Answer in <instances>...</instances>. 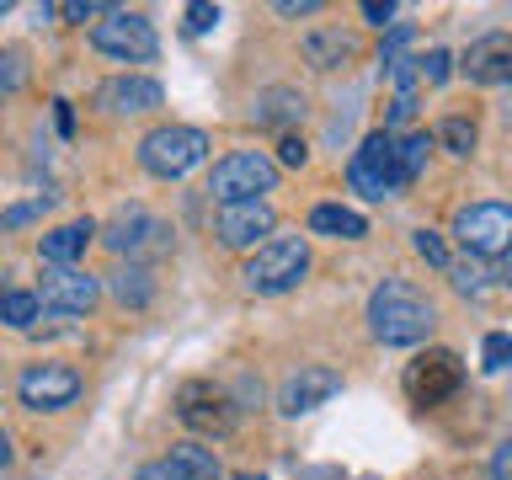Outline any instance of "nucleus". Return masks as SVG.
Instances as JSON below:
<instances>
[{"mask_svg": "<svg viewBox=\"0 0 512 480\" xmlns=\"http://www.w3.org/2000/svg\"><path fill=\"white\" fill-rule=\"evenodd\" d=\"M411 118H416V91H395L390 96V118H384V123L400 128V123H411ZM390 128H384V134H390Z\"/></svg>", "mask_w": 512, "mask_h": 480, "instance_id": "nucleus-34", "label": "nucleus"}, {"mask_svg": "<svg viewBox=\"0 0 512 480\" xmlns=\"http://www.w3.org/2000/svg\"><path fill=\"white\" fill-rule=\"evenodd\" d=\"M502 118H507V128H512V96H507V107H502Z\"/></svg>", "mask_w": 512, "mask_h": 480, "instance_id": "nucleus-40", "label": "nucleus"}, {"mask_svg": "<svg viewBox=\"0 0 512 480\" xmlns=\"http://www.w3.org/2000/svg\"><path fill=\"white\" fill-rule=\"evenodd\" d=\"M432 144H443L448 155H470L475 150V123L470 118H443L438 134H432Z\"/></svg>", "mask_w": 512, "mask_h": 480, "instance_id": "nucleus-26", "label": "nucleus"}, {"mask_svg": "<svg viewBox=\"0 0 512 480\" xmlns=\"http://www.w3.org/2000/svg\"><path fill=\"white\" fill-rule=\"evenodd\" d=\"M235 480H262V475H235Z\"/></svg>", "mask_w": 512, "mask_h": 480, "instance_id": "nucleus-42", "label": "nucleus"}, {"mask_svg": "<svg viewBox=\"0 0 512 480\" xmlns=\"http://www.w3.org/2000/svg\"><path fill=\"white\" fill-rule=\"evenodd\" d=\"M278 160L283 166H304V160H310V144H304L299 134H283L278 139Z\"/></svg>", "mask_w": 512, "mask_h": 480, "instance_id": "nucleus-35", "label": "nucleus"}, {"mask_svg": "<svg viewBox=\"0 0 512 480\" xmlns=\"http://www.w3.org/2000/svg\"><path fill=\"white\" fill-rule=\"evenodd\" d=\"M6 11H11V0H0V16H6Z\"/></svg>", "mask_w": 512, "mask_h": 480, "instance_id": "nucleus-41", "label": "nucleus"}, {"mask_svg": "<svg viewBox=\"0 0 512 480\" xmlns=\"http://www.w3.org/2000/svg\"><path fill=\"white\" fill-rule=\"evenodd\" d=\"M304 272H310V240L304 235H272L246 256L240 278H246L251 294H288V288L304 283Z\"/></svg>", "mask_w": 512, "mask_h": 480, "instance_id": "nucleus-2", "label": "nucleus"}, {"mask_svg": "<svg viewBox=\"0 0 512 480\" xmlns=\"http://www.w3.org/2000/svg\"><path fill=\"white\" fill-rule=\"evenodd\" d=\"M358 32H342V27H315L310 38H304V59L315 64V70H347L352 59H358Z\"/></svg>", "mask_w": 512, "mask_h": 480, "instance_id": "nucleus-19", "label": "nucleus"}, {"mask_svg": "<svg viewBox=\"0 0 512 480\" xmlns=\"http://www.w3.org/2000/svg\"><path fill=\"white\" fill-rule=\"evenodd\" d=\"M102 299V278L86 267H48L43 272V288H38V304L54 315H91V304Z\"/></svg>", "mask_w": 512, "mask_h": 480, "instance_id": "nucleus-13", "label": "nucleus"}, {"mask_svg": "<svg viewBox=\"0 0 512 480\" xmlns=\"http://www.w3.org/2000/svg\"><path fill=\"white\" fill-rule=\"evenodd\" d=\"M347 182H352V192H363V198H395V192H406L411 182L400 176V160H395V139L384 134H368L363 144H358V155L347 160Z\"/></svg>", "mask_w": 512, "mask_h": 480, "instance_id": "nucleus-6", "label": "nucleus"}, {"mask_svg": "<svg viewBox=\"0 0 512 480\" xmlns=\"http://www.w3.org/2000/svg\"><path fill=\"white\" fill-rule=\"evenodd\" d=\"M16 395H22L27 411H64L80 400V374L70 363H32L16 379Z\"/></svg>", "mask_w": 512, "mask_h": 480, "instance_id": "nucleus-11", "label": "nucleus"}, {"mask_svg": "<svg viewBox=\"0 0 512 480\" xmlns=\"http://www.w3.org/2000/svg\"><path fill=\"white\" fill-rule=\"evenodd\" d=\"M480 358H486L491 374H502V368L512 363V336H507V331H491V336H486V347H480Z\"/></svg>", "mask_w": 512, "mask_h": 480, "instance_id": "nucleus-29", "label": "nucleus"}, {"mask_svg": "<svg viewBox=\"0 0 512 480\" xmlns=\"http://www.w3.org/2000/svg\"><path fill=\"white\" fill-rule=\"evenodd\" d=\"M107 294L118 304H128V310H144V304L155 299V272L144 262H118L107 272Z\"/></svg>", "mask_w": 512, "mask_h": 480, "instance_id": "nucleus-20", "label": "nucleus"}, {"mask_svg": "<svg viewBox=\"0 0 512 480\" xmlns=\"http://www.w3.org/2000/svg\"><path fill=\"white\" fill-rule=\"evenodd\" d=\"M304 112H310V102H304V91L294 86H267V91H256V102H251V118L262 123V128H294L304 123Z\"/></svg>", "mask_w": 512, "mask_h": 480, "instance_id": "nucleus-18", "label": "nucleus"}, {"mask_svg": "<svg viewBox=\"0 0 512 480\" xmlns=\"http://www.w3.org/2000/svg\"><path fill=\"white\" fill-rule=\"evenodd\" d=\"M320 0H278V16H315Z\"/></svg>", "mask_w": 512, "mask_h": 480, "instance_id": "nucleus-37", "label": "nucleus"}, {"mask_svg": "<svg viewBox=\"0 0 512 480\" xmlns=\"http://www.w3.org/2000/svg\"><path fill=\"white\" fill-rule=\"evenodd\" d=\"M432 326H438V310H432L427 294H416L411 283L384 278L374 294H368V331L384 347H416L427 342Z\"/></svg>", "mask_w": 512, "mask_h": 480, "instance_id": "nucleus-1", "label": "nucleus"}, {"mask_svg": "<svg viewBox=\"0 0 512 480\" xmlns=\"http://www.w3.org/2000/svg\"><path fill=\"white\" fill-rule=\"evenodd\" d=\"M272 230H278V214H272V203H267V198H251V203H219L214 235H219L230 251H256L262 240H272Z\"/></svg>", "mask_w": 512, "mask_h": 480, "instance_id": "nucleus-12", "label": "nucleus"}, {"mask_svg": "<svg viewBox=\"0 0 512 480\" xmlns=\"http://www.w3.org/2000/svg\"><path fill=\"white\" fill-rule=\"evenodd\" d=\"M459 70L475 80V86H512V38L507 32H491V38H480L464 48Z\"/></svg>", "mask_w": 512, "mask_h": 480, "instance_id": "nucleus-15", "label": "nucleus"}, {"mask_svg": "<svg viewBox=\"0 0 512 480\" xmlns=\"http://www.w3.org/2000/svg\"><path fill=\"white\" fill-rule=\"evenodd\" d=\"M363 16H368V22H390V16H395V6H379V0H368V6H363Z\"/></svg>", "mask_w": 512, "mask_h": 480, "instance_id": "nucleus-38", "label": "nucleus"}, {"mask_svg": "<svg viewBox=\"0 0 512 480\" xmlns=\"http://www.w3.org/2000/svg\"><path fill=\"white\" fill-rule=\"evenodd\" d=\"M43 208H54V192H43V198H32V203L6 208V214H0V230H22V224H32V219L43 214Z\"/></svg>", "mask_w": 512, "mask_h": 480, "instance_id": "nucleus-27", "label": "nucleus"}, {"mask_svg": "<svg viewBox=\"0 0 512 480\" xmlns=\"http://www.w3.org/2000/svg\"><path fill=\"white\" fill-rule=\"evenodd\" d=\"M208 155V134L192 123H160L139 139V166L155 176V182H176L187 176L192 166H203Z\"/></svg>", "mask_w": 512, "mask_h": 480, "instance_id": "nucleus-3", "label": "nucleus"}, {"mask_svg": "<svg viewBox=\"0 0 512 480\" xmlns=\"http://www.w3.org/2000/svg\"><path fill=\"white\" fill-rule=\"evenodd\" d=\"M272 187H278V160L262 150H230L208 176L214 203H251V198H267Z\"/></svg>", "mask_w": 512, "mask_h": 480, "instance_id": "nucleus-5", "label": "nucleus"}, {"mask_svg": "<svg viewBox=\"0 0 512 480\" xmlns=\"http://www.w3.org/2000/svg\"><path fill=\"white\" fill-rule=\"evenodd\" d=\"M171 459L182 464L192 480H219V475H224V464H219L214 448H203V443H192V438H187V443H176V448H171Z\"/></svg>", "mask_w": 512, "mask_h": 480, "instance_id": "nucleus-23", "label": "nucleus"}, {"mask_svg": "<svg viewBox=\"0 0 512 480\" xmlns=\"http://www.w3.org/2000/svg\"><path fill=\"white\" fill-rule=\"evenodd\" d=\"M336 390H342V374H336V368H326V363H304L299 374H288V379H283L278 411H288V416L315 411V406H326Z\"/></svg>", "mask_w": 512, "mask_h": 480, "instance_id": "nucleus-14", "label": "nucleus"}, {"mask_svg": "<svg viewBox=\"0 0 512 480\" xmlns=\"http://www.w3.org/2000/svg\"><path fill=\"white\" fill-rule=\"evenodd\" d=\"M454 240L475 262H496L512 251V203H470L454 214Z\"/></svg>", "mask_w": 512, "mask_h": 480, "instance_id": "nucleus-7", "label": "nucleus"}, {"mask_svg": "<svg viewBox=\"0 0 512 480\" xmlns=\"http://www.w3.org/2000/svg\"><path fill=\"white\" fill-rule=\"evenodd\" d=\"M27 80V64H22V54L16 48H0V96H11L16 86Z\"/></svg>", "mask_w": 512, "mask_h": 480, "instance_id": "nucleus-30", "label": "nucleus"}, {"mask_svg": "<svg viewBox=\"0 0 512 480\" xmlns=\"http://www.w3.org/2000/svg\"><path fill=\"white\" fill-rule=\"evenodd\" d=\"M416 75H422L427 86H443V80L454 75V54H448V48H432L427 59H416Z\"/></svg>", "mask_w": 512, "mask_h": 480, "instance_id": "nucleus-28", "label": "nucleus"}, {"mask_svg": "<svg viewBox=\"0 0 512 480\" xmlns=\"http://www.w3.org/2000/svg\"><path fill=\"white\" fill-rule=\"evenodd\" d=\"M0 470H11V438L0 432Z\"/></svg>", "mask_w": 512, "mask_h": 480, "instance_id": "nucleus-39", "label": "nucleus"}, {"mask_svg": "<svg viewBox=\"0 0 512 480\" xmlns=\"http://www.w3.org/2000/svg\"><path fill=\"white\" fill-rule=\"evenodd\" d=\"M416 256H427V262H432V267H443V272H448V262H454L438 230H416Z\"/></svg>", "mask_w": 512, "mask_h": 480, "instance_id": "nucleus-31", "label": "nucleus"}, {"mask_svg": "<svg viewBox=\"0 0 512 480\" xmlns=\"http://www.w3.org/2000/svg\"><path fill=\"white\" fill-rule=\"evenodd\" d=\"M427 155H432V134H406L395 144V160H400V176L416 182V176L427 171Z\"/></svg>", "mask_w": 512, "mask_h": 480, "instance_id": "nucleus-25", "label": "nucleus"}, {"mask_svg": "<svg viewBox=\"0 0 512 480\" xmlns=\"http://www.w3.org/2000/svg\"><path fill=\"white\" fill-rule=\"evenodd\" d=\"M91 43H96V54H107L118 64H150L160 54L155 27L144 22L139 11H107L102 22L91 27Z\"/></svg>", "mask_w": 512, "mask_h": 480, "instance_id": "nucleus-8", "label": "nucleus"}, {"mask_svg": "<svg viewBox=\"0 0 512 480\" xmlns=\"http://www.w3.org/2000/svg\"><path fill=\"white\" fill-rule=\"evenodd\" d=\"M38 294L32 288H0V320H6L11 331H32L38 326Z\"/></svg>", "mask_w": 512, "mask_h": 480, "instance_id": "nucleus-22", "label": "nucleus"}, {"mask_svg": "<svg viewBox=\"0 0 512 480\" xmlns=\"http://www.w3.org/2000/svg\"><path fill=\"white\" fill-rule=\"evenodd\" d=\"M491 480H512V443L496 448V459H491Z\"/></svg>", "mask_w": 512, "mask_h": 480, "instance_id": "nucleus-36", "label": "nucleus"}, {"mask_svg": "<svg viewBox=\"0 0 512 480\" xmlns=\"http://www.w3.org/2000/svg\"><path fill=\"white\" fill-rule=\"evenodd\" d=\"M214 22H219V6H208V0H198V6H187V32H192V38L214 32Z\"/></svg>", "mask_w": 512, "mask_h": 480, "instance_id": "nucleus-33", "label": "nucleus"}, {"mask_svg": "<svg viewBox=\"0 0 512 480\" xmlns=\"http://www.w3.org/2000/svg\"><path fill=\"white\" fill-rule=\"evenodd\" d=\"M310 235L363 240V235H368V219L358 214V208H342V203H315V208H310Z\"/></svg>", "mask_w": 512, "mask_h": 480, "instance_id": "nucleus-21", "label": "nucleus"}, {"mask_svg": "<svg viewBox=\"0 0 512 480\" xmlns=\"http://www.w3.org/2000/svg\"><path fill=\"white\" fill-rule=\"evenodd\" d=\"M176 416H182V427H192L198 438H224V432L235 427V400L224 395L219 384L192 379V384H182V395H176Z\"/></svg>", "mask_w": 512, "mask_h": 480, "instance_id": "nucleus-10", "label": "nucleus"}, {"mask_svg": "<svg viewBox=\"0 0 512 480\" xmlns=\"http://www.w3.org/2000/svg\"><path fill=\"white\" fill-rule=\"evenodd\" d=\"M96 235H102V246L118 256V262H150V256L171 251V224L160 214H150V208H139V203L118 208Z\"/></svg>", "mask_w": 512, "mask_h": 480, "instance_id": "nucleus-4", "label": "nucleus"}, {"mask_svg": "<svg viewBox=\"0 0 512 480\" xmlns=\"http://www.w3.org/2000/svg\"><path fill=\"white\" fill-rule=\"evenodd\" d=\"M459 384H464V363H459V352H448V347H427L422 358L406 368V395L416 406H443L448 395H459Z\"/></svg>", "mask_w": 512, "mask_h": 480, "instance_id": "nucleus-9", "label": "nucleus"}, {"mask_svg": "<svg viewBox=\"0 0 512 480\" xmlns=\"http://www.w3.org/2000/svg\"><path fill=\"white\" fill-rule=\"evenodd\" d=\"M160 102H166V91L150 75H112L96 91V107H107V112H155Z\"/></svg>", "mask_w": 512, "mask_h": 480, "instance_id": "nucleus-16", "label": "nucleus"}, {"mask_svg": "<svg viewBox=\"0 0 512 480\" xmlns=\"http://www.w3.org/2000/svg\"><path fill=\"white\" fill-rule=\"evenodd\" d=\"M448 272H454V288L464 299H480V294H491V278H496V267H486V262H448Z\"/></svg>", "mask_w": 512, "mask_h": 480, "instance_id": "nucleus-24", "label": "nucleus"}, {"mask_svg": "<svg viewBox=\"0 0 512 480\" xmlns=\"http://www.w3.org/2000/svg\"><path fill=\"white\" fill-rule=\"evenodd\" d=\"M134 480H192V475H187L182 464H176V459L166 454V459H150V464H139V470H134Z\"/></svg>", "mask_w": 512, "mask_h": 480, "instance_id": "nucleus-32", "label": "nucleus"}, {"mask_svg": "<svg viewBox=\"0 0 512 480\" xmlns=\"http://www.w3.org/2000/svg\"><path fill=\"white\" fill-rule=\"evenodd\" d=\"M96 230H102L96 219H70V224H59V230H48L38 240V256L48 267H75L80 256H86V246L96 240Z\"/></svg>", "mask_w": 512, "mask_h": 480, "instance_id": "nucleus-17", "label": "nucleus"}]
</instances>
